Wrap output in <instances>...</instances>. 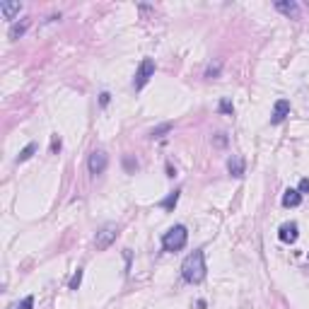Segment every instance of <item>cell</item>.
Segmentation results:
<instances>
[{"mask_svg":"<svg viewBox=\"0 0 309 309\" xmlns=\"http://www.w3.org/2000/svg\"><path fill=\"white\" fill-rule=\"evenodd\" d=\"M297 237H300V227H297V222H285V225H280V230H278V239H280V242H285V244H295Z\"/></svg>","mask_w":309,"mask_h":309,"instance_id":"obj_6","label":"cell"},{"mask_svg":"<svg viewBox=\"0 0 309 309\" xmlns=\"http://www.w3.org/2000/svg\"><path fill=\"white\" fill-rule=\"evenodd\" d=\"M169 130H172V124H160L157 128H152V130H150V138H152V140H157V138L167 135Z\"/></svg>","mask_w":309,"mask_h":309,"instance_id":"obj_15","label":"cell"},{"mask_svg":"<svg viewBox=\"0 0 309 309\" xmlns=\"http://www.w3.org/2000/svg\"><path fill=\"white\" fill-rule=\"evenodd\" d=\"M19 10H22V2H7V0H0V12H2V17H5L7 22H12V19L19 15Z\"/></svg>","mask_w":309,"mask_h":309,"instance_id":"obj_9","label":"cell"},{"mask_svg":"<svg viewBox=\"0 0 309 309\" xmlns=\"http://www.w3.org/2000/svg\"><path fill=\"white\" fill-rule=\"evenodd\" d=\"M19 309H34V295H27V297L19 302Z\"/></svg>","mask_w":309,"mask_h":309,"instance_id":"obj_18","label":"cell"},{"mask_svg":"<svg viewBox=\"0 0 309 309\" xmlns=\"http://www.w3.org/2000/svg\"><path fill=\"white\" fill-rule=\"evenodd\" d=\"M218 109H220V111H222V114H230V116H232V114H235V104H232V102H230V99H222V102H220V107H218Z\"/></svg>","mask_w":309,"mask_h":309,"instance_id":"obj_17","label":"cell"},{"mask_svg":"<svg viewBox=\"0 0 309 309\" xmlns=\"http://www.w3.org/2000/svg\"><path fill=\"white\" fill-rule=\"evenodd\" d=\"M205 273H208V268H205V254H203V249L191 251L184 258V263H182V278L186 283H191V285H198V283L205 280Z\"/></svg>","mask_w":309,"mask_h":309,"instance_id":"obj_1","label":"cell"},{"mask_svg":"<svg viewBox=\"0 0 309 309\" xmlns=\"http://www.w3.org/2000/svg\"><path fill=\"white\" fill-rule=\"evenodd\" d=\"M275 10L278 12H283V15H288V17H300V5L295 2V0H275Z\"/></svg>","mask_w":309,"mask_h":309,"instance_id":"obj_8","label":"cell"},{"mask_svg":"<svg viewBox=\"0 0 309 309\" xmlns=\"http://www.w3.org/2000/svg\"><path fill=\"white\" fill-rule=\"evenodd\" d=\"M227 172L232 174V177H244V160L239 157V155H232L230 160H227Z\"/></svg>","mask_w":309,"mask_h":309,"instance_id":"obj_10","label":"cell"},{"mask_svg":"<svg viewBox=\"0 0 309 309\" xmlns=\"http://www.w3.org/2000/svg\"><path fill=\"white\" fill-rule=\"evenodd\" d=\"M215 143H218V145L222 147V145L227 143V135H225V133H218V138H215Z\"/></svg>","mask_w":309,"mask_h":309,"instance_id":"obj_24","label":"cell"},{"mask_svg":"<svg viewBox=\"0 0 309 309\" xmlns=\"http://www.w3.org/2000/svg\"><path fill=\"white\" fill-rule=\"evenodd\" d=\"M109 102H111V94H109V92H102V94H99V104H102V107H107Z\"/></svg>","mask_w":309,"mask_h":309,"instance_id":"obj_22","label":"cell"},{"mask_svg":"<svg viewBox=\"0 0 309 309\" xmlns=\"http://www.w3.org/2000/svg\"><path fill=\"white\" fill-rule=\"evenodd\" d=\"M186 242H188V232H186L184 225H174V227H169L164 235H162V249L164 251H182L186 247Z\"/></svg>","mask_w":309,"mask_h":309,"instance_id":"obj_2","label":"cell"},{"mask_svg":"<svg viewBox=\"0 0 309 309\" xmlns=\"http://www.w3.org/2000/svg\"><path fill=\"white\" fill-rule=\"evenodd\" d=\"M29 29V19H22V22H15L12 27H10V32H7V36L10 39H19L24 32Z\"/></svg>","mask_w":309,"mask_h":309,"instance_id":"obj_13","label":"cell"},{"mask_svg":"<svg viewBox=\"0 0 309 309\" xmlns=\"http://www.w3.org/2000/svg\"><path fill=\"white\" fill-rule=\"evenodd\" d=\"M152 77H155V61H152V58H143L140 65H138V70H135L133 87H135V90H143Z\"/></svg>","mask_w":309,"mask_h":309,"instance_id":"obj_3","label":"cell"},{"mask_svg":"<svg viewBox=\"0 0 309 309\" xmlns=\"http://www.w3.org/2000/svg\"><path fill=\"white\" fill-rule=\"evenodd\" d=\"M218 73H220V63H218V65H210V68L205 70V77H218Z\"/></svg>","mask_w":309,"mask_h":309,"instance_id":"obj_21","label":"cell"},{"mask_svg":"<svg viewBox=\"0 0 309 309\" xmlns=\"http://www.w3.org/2000/svg\"><path fill=\"white\" fill-rule=\"evenodd\" d=\"M179 196H182V191H179V188H177V191H172L167 198H162V200H160V208H164V210H169V213H172V210L177 208V203H179Z\"/></svg>","mask_w":309,"mask_h":309,"instance_id":"obj_12","label":"cell"},{"mask_svg":"<svg viewBox=\"0 0 309 309\" xmlns=\"http://www.w3.org/2000/svg\"><path fill=\"white\" fill-rule=\"evenodd\" d=\"M80 283H82V268H77V271L73 273V278H70L68 288H70V290H77V288H80Z\"/></svg>","mask_w":309,"mask_h":309,"instance_id":"obj_16","label":"cell"},{"mask_svg":"<svg viewBox=\"0 0 309 309\" xmlns=\"http://www.w3.org/2000/svg\"><path fill=\"white\" fill-rule=\"evenodd\" d=\"M116 237H119V227H116V225H104V227L97 232V237H94V247H97V251L109 249L111 244H114Z\"/></svg>","mask_w":309,"mask_h":309,"instance_id":"obj_4","label":"cell"},{"mask_svg":"<svg viewBox=\"0 0 309 309\" xmlns=\"http://www.w3.org/2000/svg\"><path fill=\"white\" fill-rule=\"evenodd\" d=\"M297 191H300V193H309V179H302L300 186H297Z\"/></svg>","mask_w":309,"mask_h":309,"instance_id":"obj_23","label":"cell"},{"mask_svg":"<svg viewBox=\"0 0 309 309\" xmlns=\"http://www.w3.org/2000/svg\"><path fill=\"white\" fill-rule=\"evenodd\" d=\"M302 203V193L297 191V188H288L285 193H283V205L285 208H297Z\"/></svg>","mask_w":309,"mask_h":309,"instance_id":"obj_11","label":"cell"},{"mask_svg":"<svg viewBox=\"0 0 309 309\" xmlns=\"http://www.w3.org/2000/svg\"><path fill=\"white\" fill-rule=\"evenodd\" d=\"M51 152H61V138L58 135H51Z\"/></svg>","mask_w":309,"mask_h":309,"instance_id":"obj_20","label":"cell"},{"mask_svg":"<svg viewBox=\"0 0 309 309\" xmlns=\"http://www.w3.org/2000/svg\"><path fill=\"white\" fill-rule=\"evenodd\" d=\"M107 164H109V155H107L104 150H94V152L90 155V160H87V169H90V174H94V177L104 174V172H107Z\"/></svg>","mask_w":309,"mask_h":309,"instance_id":"obj_5","label":"cell"},{"mask_svg":"<svg viewBox=\"0 0 309 309\" xmlns=\"http://www.w3.org/2000/svg\"><path fill=\"white\" fill-rule=\"evenodd\" d=\"M36 150H39V145H36V143H29L27 147H22V150H19V155H17V160H15V162L19 164V162H27V160H32V155H34Z\"/></svg>","mask_w":309,"mask_h":309,"instance_id":"obj_14","label":"cell"},{"mask_svg":"<svg viewBox=\"0 0 309 309\" xmlns=\"http://www.w3.org/2000/svg\"><path fill=\"white\" fill-rule=\"evenodd\" d=\"M124 164H126V169H128V172H135V169H138V162H133V157H130V155H126V157H124Z\"/></svg>","mask_w":309,"mask_h":309,"instance_id":"obj_19","label":"cell"},{"mask_svg":"<svg viewBox=\"0 0 309 309\" xmlns=\"http://www.w3.org/2000/svg\"><path fill=\"white\" fill-rule=\"evenodd\" d=\"M290 116V102L288 99H278L275 104H273V114H271V124L278 126L283 124L285 119Z\"/></svg>","mask_w":309,"mask_h":309,"instance_id":"obj_7","label":"cell"}]
</instances>
